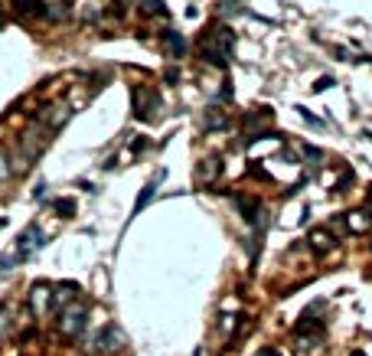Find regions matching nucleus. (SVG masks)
<instances>
[{"mask_svg": "<svg viewBox=\"0 0 372 356\" xmlns=\"http://www.w3.org/2000/svg\"><path fill=\"white\" fill-rule=\"evenodd\" d=\"M232 46H235V36L225 26H219V30H212L209 36H206V43H202V59L212 65H225L229 62V56H232Z\"/></svg>", "mask_w": 372, "mask_h": 356, "instance_id": "nucleus-1", "label": "nucleus"}, {"mask_svg": "<svg viewBox=\"0 0 372 356\" xmlns=\"http://www.w3.org/2000/svg\"><path fill=\"white\" fill-rule=\"evenodd\" d=\"M85 327H88V307L85 304L72 301V304H65V307L59 310L56 330H59L65 340H72V337H78V333H85Z\"/></svg>", "mask_w": 372, "mask_h": 356, "instance_id": "nucleus-2", "label": "nucleus"}, {"mask_svg": "<svg viewBox=\"0 0 372 356\" xmlns=\"http://www.w3.org/2000/svg\"><path fill=\"white\" fill-rule=\"evenodd\" d=\"M124 347H127V333H124L118 324H108L92 340V347H88V350H92V353H121Z\"/></svg>", "mask_w": 372, "mask_h": 356, "instance_id": "nucleus-3", "label": "nucleus"}, {"mask_svg": "<svg viewBox=\"0 0 372 356\" xmlns=\"http://www.w3.org/2000/svg\"><path fill=\"white\" fill-rule=\"evenodd\" d=\"M43 245H46V236H43V229H39L36 222H33V226H26V229L20 232V238H16L13 261H26L33 252H39Z\"/></svg>", "mask_w": 372, "mask_h": 356, "instance_id": "nucleus-4", "label": "nucleus"}, {"mask_svg": "<svg viewBox=\"0 0 372 356\" xmlns=\"http://www.w3.org/2000/svg\"><path fill=\"white\" fill-rule=\"evenodd\" d=\"M53 288L46 285V281H39V285H33L30 288V297H26V304H30V310L33 314H46L49 310V304H53Z\"/></svg>", "mask_w": 372, "mask_h": 356, "instance_id": "nucleus-5", "label": "nucleus"}, {"mask_svg": "<svg viewBox=\"0 0 372 356\" xmlns=\"http://www.w3.org/2000/svg\"><path fill=\"white\" fill-rule=\"evenodd\" d=\"M43 16H49L53 23H62L72 16V7L69 0H43Z\"/></svg>", "mask_w": 372, "mask_h": 356, "instance_id": "nucleus-6", "label": "nucleus"}, {"mask_svg": "<svg viewBox=\"0 0 372 356\" xmlns=\"http://www.w3.org/2000/svg\"><path fill=\"white\" fill-rule=\"evenodd\" d=\"M307 242H310L313 252H330V248H336V238H333V232H330V229H313Z\"/></svg>", "mask_w": 372, "mask_h": 356, "instance_id": "nucleus-7", "label": "nucleus"}, {"mask_svg": "<svg viewBox=\"0 0 372 356\" xmlns=\"http://www.w3.org/2000/svg\"><path fill=\"white\" fill-rule=\"evenodd\" d=\"M219 170H222V164H219L216 157L199 160V167H196V183H212L219 177Z\"/></svg>", "mask_w": 372, "mask_h": 356, "instance_id": "nucleus-8", "label": "nucleus"}, {"mask_svg": "<svg viewBox=\"0 0 372 356\" xmlns=\"http://www.w3.org/2000/svg\"><path fill=\"white\" fill-rule=\"evenodd\" d=\"M20 16H43V0H13Z\"/></svg>", "mask_w": 372, "mask_h": 356, "instance_id": "nucleus-9", "label": "nucleus"}, {"mask_svg": "<svg viewBox=\"0 0 372 356\" xmlns=\"http://www.w3.org/2000/svg\"><path fill=\"white\" fill-rule=\"evenodd\" d=\"M160 177H163V174H160ZM160 177H157L154 183H147V186H144V190H140V196H137V203H134V213H131V216H137L140 209H144V206L150 203V196H154V193H157V183H160Z\"/></svg>", "mask_w": 372, "mask_h": 356, "instance_id": "nucleus-10", "label": "nucleus"}, {"mask_svg": "<svg viewBox=\"0 0 372 356\" xmlns=\"http://www.w3.org/2000/svg\"><path fill=\"white\" fill-rule=\"evenodd\" d=\"M163 40L170 43V49H173V56H183V49H186V43H183V36L180 33H173V30H167L163 33Z\"/></svg>", "mask_w": 372, "mask_h": 356, "instance_id": "nucleus-11", "label": "nucleus"}, {"mask_svg": "<svg viewBox=\"0 0 372 356\" xmlns=\"http://www.w3.org/2000/svg\"><path fill=\"white\" fill-rule=\"evenodd\" d=\"M53 209L62 216V219H69V216L75 213V203H72V199H56V203H53Z\"/></svg>", "mask_w": 372, "mask_h": 356, "instance_id": "nucleus-12", "label": "nucleus"}, {"mask_svg": "<svg viewBox=\"0 0 372 356\" xmlns=\"http://www.w3.org/2000/svg\"><path fill=\"white\" fill-rule=\"evenodd\" d=\"M13 174V167H10V160H7V154L0 151V180H7V177Z\"/></svg>", "mask_w": 372, "mask_h": 356, "instance_id": "nucleus-13", "label": "nucleus"}, {"mask_svg": "<svg viewBox=\"0 0 372 356\" xmlns=\"http://www.w3.org/2000/svg\"><path fill=\"white\" fill-rule=\"evenodd\" d=\"M7 314H10V304H0V333L7 330V324H10V320H7Z\"/></svg>", "mask_w": 372, "mask_h": 356, "instance_id": "nucleus-14", "label": "nucleus"}, {"mask_svg": "<svg viewBox=\"0 0 372 356\" xmlns=\"http://www.w3.org/2000/svg\"><path fill=\"white\" fill-rule=\"evenodd\" d=\"M330 85H333V79H330V75H326V79H320L317 85H313V92H323V88H330Z\"/></svg>", "mask_w": 372, "mask_h": 356, "instance_id": "nucleus-15", "label": "nucleus"}, {"mask_svg": "<svg viewBox=\"0 0 372 356\" xmlns=\"http://www.w3.org/2000/svg\"><path fill=\"white\" fill-rule=\"evenodd\" d=\"M258 356H281V353H278V350H261Z\"/></svg>", "mask_w": 372, "mask_h": 356, "instance_id": "nucleus-16", "label": "nucleus"}, {"mask_svg": "<svg viewBox=\"0 0 372 356\" xmlns=\"http://www.w3.org/2000/svg\"><path fill=\"white\" fill-rule=\"evenodd\" d=\"M0 26H3V16H0Z\"/></svg>", "mask_w": 372, "mask_h": 356, "instance_id": "nucleus-17", "label": "nucleus"}, {"mask_svg": "<svg viewBox=\"0 0 372 356\" xmlns=\"http://www.w3.org/2000/svg\"><path fill=\"white\" fill-rule=\"evenodd\" d=\"M369 203H372V193H369Z\"/></svg>", "mask_w": 372, "mask_h": 356, "instance_id": "nucleus-18", "label": "nucleus"}, {"mask_svg": "<svg viewBox=\"0 0 372 356\" xmlns=\"http://www.w3.org/2000/svg\"><path fill=\"white\" fill-rule=\"evenodd\" d=\"M0 226H3V219H0Z\"/></svg>", "mask_w": 372, "mask_h": 356, "instance_id": "nucleus-19", "label": "nucleus"}]
</instances>
